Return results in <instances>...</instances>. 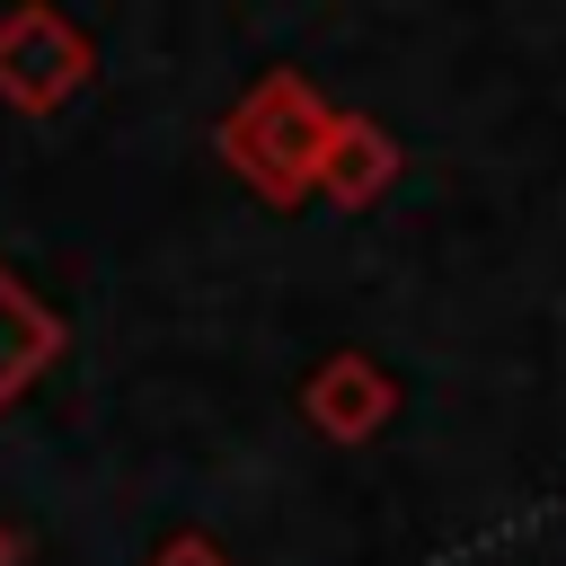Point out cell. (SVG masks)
Returning a JSON list of instances; mask_svg holds the SVG:
<instances>
[{"mask_svg":"<svg viewBox=\"0 0 566 566\" xmlns=\"http://www.w3.org/2000/svg\"><path fill=\"white\" fill-rule=\"evenodd\" d=\"M327 133H336V106H327L301 71H265V80L221 115V159H230L265 203L292 212L301 195H318Z\"/></svg>","mask_w":566,"mask_h":566,"instance_id":"6da1fadb","label":"cell"},{"mask_svg":"<svg viewBox=\"0 0 566 566\" xmlns=\"http://www.w3.org/2000/svg\"><path fill=\"white\" fill-rule=\"evenodd\" d=\"M88 71H97V53H88V35H80L62 9L27 0V9L0 18V97H9L18 115L71 106V97L88 88Z\"/></svg>","mask_w":566,"mask_h":566,"instance_id":"7a4b0ae2","label":"cell"},{"mask_svg":"<svg viewBox=\"0 0 566 566\" xmlns=\"http://www.w3.org/2000/svg\"><path fill=\"white\" fill-rule=\"evenodd\" d=\"M301 416H310L327 442H371V433L398 416V380H389L371 354H327V363L301 380Z\"/></svg>","mask_w":566,"mask_h":566,"instance_id":"3957f363","label":"cell"},{"mask_svg":"<svg viewBox=\"0 0 566 566\" xmlns=\"http://www.w3.org/2000/svg\"><path fill=\"white\" fill-rule=\"evenodd\" d=\"M389 186H398V142H389V124H371V115H336L327 159H318V195H327L336 212H363V203H380Z\"/></svg>","mask_w":566,"mask_h":566,"instance_id":"277c9868","label":"cell"},{"mask_svg":"<svg viewBox=\"0 0 566 566\" xmlns=\"http://www.w3.org/2000/svg\"><path fill=\"white\" fill-rule=\"evenodd\" d=\"M53 345H62V318H53L27 283H9V274H0V407H9L44 363H53Z\"/></svg>","mask_w":566,"mask_h":566,"instance_id":"5b68a950","label":"cell"},{"mask_svg":"<svg viewBox=\"0 0 566 566\" xmlns=\"http://www.w3.org/2000/svg\"><path fill=\"white\" fill-rule=\"evenodd\" d=\"M150 566H230V557H221L203 531H177V539H159V557H150Z\"/></svg>","mask_w":566,"mask_h":566,"instance_id":"8992f818","label":"cell"},{"mask_svg":"<svg viewBox=\"0 0 566 566\" xmlns=\"http://www.w3.org/2000/svg\"><path fill=\"white\" fill-rule=\"evenodd\" d=\"M0 566H18V539H9V531H0Z\"/></svg>","mask_w":566,"mask_h":566,"instance_id":"52a82bcc","label":"cell"}]
</instances>
